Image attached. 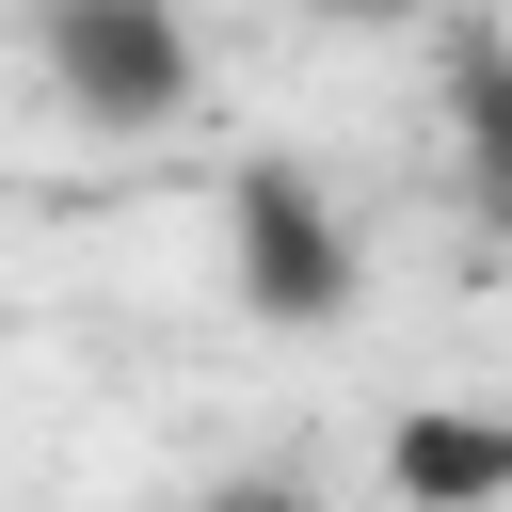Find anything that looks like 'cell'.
<instances>
[{
	"instance_id": "cell-2",
	"label": "cell",
	"mask_w": 512,
	"mask_h": 512,
	"mask_svg": "<svg viewBox=\"0 0 512 512\" xmlns=\"http://www.w3.org/2000/svg\"><path fill=\"white\" fill-rule=\"evenodd\" d=\"M32 64L80 128H176L192 112V32L160 0H48L32 16Z\"/></svg>"
},
{
	"instance_id": "cell-3",
	"label": "cell",
	"mask_w": 512,
	"mask_h": 512,
	"mask_svg": "<svg viewBox=\"0 0 512 512\" xmlns=\"http://www.w3.org/2000/svg\"><path fill=\"white\" fill-rule=\"evenodd\" d=\"M432 96H448V176H464V224L512 240V32L464 16L432 32Z\"/></svg>"
},
{
	"instance_id": "cell-5",
	"label": "cell",
	"mask_w": 512,
	"mask_h": 512,
	"mask_svg": "<svg viewBox=\"0 0 512 512\" xmlns=\"http://www.w3.org/2000/svg\"><path fill=\"white\" fill-rule=\"evenodd\" d=\"M192 512H304V480H208Z\"/></svg>"
},
{
	"instance_id": "cell-4",
	"label": "cell",
	"mask_w": 512,
	"mask_h": 512,
	"mask_svg": "<svg viewBox=\"0 0 512 512\" xmlns=\"http://www.w3.org/2000/svg\"><path fill=\"white\" fill-rule=\"evenodd\" d=\"M384 496L400 512H512V416H448V400L384 416Z\"/></svg>"
},
{
	"instance_id": "cell-1",
	"label": "cell",
	"mask_w": 512,
	"mask_h": 512,
	"mask_svg": "<svg viewBox=\"0 0 512 512\" xmlns=\"http://www.w3.org/2000/svg\"><path fill=\"white\" fill-rule=\"evenodd\" d=\"M224 288H240L272 336H320V320H352L368 240H352V208H336L304 160H240V176H224Z\"/></svg>"
}]
</instances>
